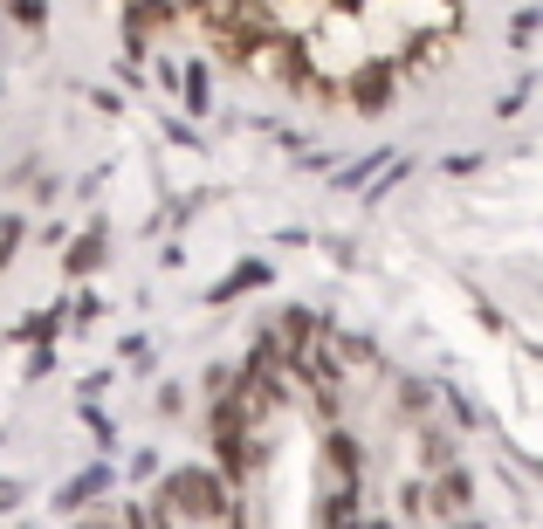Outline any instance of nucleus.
I'll return each mask as SVG.
<instances>
[{"label": "nucleus", "mask_w": 543, "mask_h": 529, "mask_svg": "<svg viewBox=\"0 0 543 529\" xmlns=\"http://www.w3.org/2000/svg\"><path fill=\"white\" fill-rule=\"evenodd\" d=\"M200 15L248 69L337 96L419 63L461 21V0H200Z\"/></svg>", "instance_id": "f257e3e1"}]
</instances>
